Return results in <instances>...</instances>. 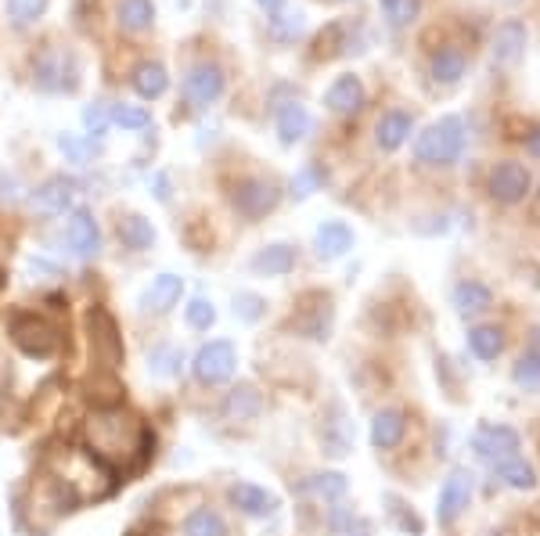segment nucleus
<instances>
[{
	"label": "nucleus",
	"mask_w": 540,
	"mask_h": 536,
	"mask_svg": "<svg viewBox=\"0 0 540 536\" xmlns=\"http://www.w3.org/2000/svg\"><path fill=\"white\" fill-rule=\"evenodd\" d=\"M256 4H260L267 15H281V8H285V0H256Z\"/></svg>",
	"instance_id": "c03bdc74"
},
{
	"label": "nucleus",
	"mask_w": 540,
	"mask_h": 536,
	"mask_svg": "<svg viewBox=\"0 0 540 536\" xmlns=\"http://www.w3.org/2000/svg\"><path fill=\"white\" fill-rule=\"evenodd\" d=\"M119 242L126 245L130 252H148L155 245V227L148 216L141 213H130L119 220Z\"/></svg>",
	"instance_id": "412c9836"
},
{
	"label": "nucleus",
	"mask_w": 540,
	"mask_h": 536,
	"mask_svg": "<svg viewBox=\"0 0 540 536\" xmlns=\"http://www.w3.org/2000/svg\"><path fill=\"white\" fill-rule=\"evenodd\" d=\"M324 105H328V112H335V116H353V112H360V105H364V83H360V76H339V80L328 87V94H324Z\"/></svg>",
	"instance_id": "ddd939ff"
},
{
	"label": "nucleus",
	"mask_w": 540,
	"mask_h": 536,
	"mask_svg": "<svg viewBox=\"0 0 540 536\" xmlns=\"http://www.w3.org/2000/svg\"><path fill=\"white\" fill-rule=\"evenodd\" d=\"M8 335H11V342L26 353V357H36V360L54 357L58 346H62L58 328H54L47 317H40V313H15L11 324H8Z\"/></svg>",
	"instance_id": "7ed1b4c3"
},
{
	"label": "nucleus",
	"mask_w": 540,
	"mask_h": 536,
	"mask_svg": "<svg viewBox=\"0 0 540 536\" xmlns=\"http://www.w3.org/2000/svg\"><path fill=\"white\" fill-rule=\"evenodd\" d=\"M310 486H314L321 497H342V493H346V479H342V475H335V472L314 475V483H310Z\"/></svg>",
	"instance_id": "58836bf2"
},
{
	"label": "nucleus",
	"mask_w": 540,
	"mask_h": 536,
	"mask_svg": "<svg viewBox=\"0 0 540 536\" xmlns=\"http://www.w3.org/2000/svg\"><path fill=\"white\" fill-rule=\"evenodd\" d=\"M184 536H227V526L216 511L198 508V511H191L188 522H184Z\"/></svg>",
	"instance_id": "c85d7f7f"
},
{
	"label": "nucleus",
	"mask_w": 540,
	"mask_h": 536,
	"mask_svg": "<svg viewBox=\"0 0 540 536\" xmlns=\"http://www.w3.org/2000/svg\"><path fill=\"white\" fill-rule=\"evenodd\" d=\"M224 87H227V76L216 62H195L188 69V76H184V94H188V101L195 108L216 105L220 94H224Z\"/></svg>",
	"instance_id": "0eeeda50"
},
{
	"label": "nucleus",
	"mask_w": 540,
	"mask_h": 536,
	"mask_svg": "<svg viewBox=\"0 0 540 536\" xmlns=\"http://www.w3.org/2000/svg\"><path fill=\"white\" fill-rule=\"evenodd\" d=\"M58 148H62L65 155H69V162H80V166H87L90 155H94V137H76V134H62L58 137Z\"/></svg>",
	"instance_id": "c9c22d12"
},
{
	"label": "nucleus",
	"mask_w": 540,
	"mask_h": 536,
	"mask_svg": "<svg viewBox=\"0 0 540 536\" xmlns=\"http://www.w3.org/2000/svg\"><path fill=\"white\" fill-rule=\"evenodd\" d=\"M522 47H526V26H522L519 18H508L504 26H497V36H494V58L504 65L519 62Z\"/></svg>",
	"instance_id": "6ab92c4d"
},
{
	"label": "nucleus",
	"mask_w": 540,
	"mask_h": 536,
	"mask_svg": "<svg viewBox=\"0 0 540 536\" xmlns=\"http://www.w3.org/2000/svg\"><path fill=\"white\" fill-rule=\"evenodd\" d=\"M155 195H159V202H170V180L155 177Z\"/></svg>",
	"instance_id": "37998d69"
},
{
	"label": "nucleus",
	"mask_w": 540,
	"mask_h": 536,
	"mask_svg": "<svg viewBox=\"0 0 540 536\" xmlns=\"http://www.w3.org/2000/svg\"><path fill=\"white\" fill-rule=\"evenodd\" d=\"M468 346H472V353H476L479 360H494L497 353H501L504 339L497 328H476L472 335H468Z\"/></svg>",
	"instance_id": "2f4dec72"
},
{
	"label": "nucleus",
	"mask_w": 540,
	"mask_h": 536,
	"mask_svg": "<svg viewBox=\"0 0 540 536\" xmlns=\"http://www.w3.org/2000/svg\"><path fill=\"white\" fill-rule=\"evenodd\" d=\"M407 432V418L404 411H382L375 414V425H371V443L378 450H393Z\"/></svg>",
	"instance_id": "b1692460"
},
{
	"label": "nucleus",
	"mask_w": 540,
	"mask_h": 536,
	"mask_svg": "<svg viewBox=\"0 0 540 536\" xmlns=\"http://www.w3.org/2000/svg\"><path fill=\"white\" fill-rule=\"evenodd\" d=\"M87 335H90V357L105 371H116L123 364V335L105 306H90L87 313Z\"/></svg>",
	"instance_id": "20e7f679"
},
{
	"label": "nucleus",
	"mask_w": 540,
	"mask_h": 536,
	"mask_svg": "<svg viewBox=\"0 0 540 536\" xmlns=\"http://www.w3.org/2000/svg\"><path fill=\"white\" fill-rule=\"evenodd\" d=\"M465 65H468L465 51L454 44L440 47V51L432 54V76H436V83H458L465 76Z\"/></svg>",
	"instance_id": "393cba45"
},
{
	"label": "nucleus",
	"mask_w": 540,
	"mask_h": 536,
	"mask_svg": "<svg viewBox=\"0 0 540 536\" xmlns=\"http://www.w3.org/2000/svg\"><path fill=\"white\" fill-rule=\"evenodd\" d=\"M454 303H458V310L465 313V317L483 313L490 310V288H483L479 281H461V285L454 288Z\"/></svg>",
	"instance_id": "cd10ccee"
},
{
	"label": "nucleus",
	"mask_w": 540,
	"mask_h": 536,
	"mask_svg": "<svg viewBox=\"0 0 540 536\" xmlns=\"http://www.w3.org/2000/svg\"><path fill=\"white\" fill-rule=\"evenodd\" d=\"M317 180H321V170H317V166H306V170L296 177V195H310Z\"/></svg>",
	"instance_id": "79ce46f5"
},
{
	"label": "nucleus",
	"mask_w": 540,
	"mask_h": 536,
	"mask_svg": "<svg viewBox=\"0 0 540 536\" xmlns=\"http://www.w3.org/2000/svg\"><path fill=\"white\" fill-rule=\"evenodd\" d=\"M130 83H134L137 98L155 101L170 90V72H166V65L162 62H141L134 69V76H130Z\"/></svg>",
	"instance_id": "a211bd4d"
},
{
	"label": "nucleus",
	"mask_w": 540,
	"mask_h": 536,
	"mask_svg": "<svg viewBox=\"0 0 540 536\" xmlns=\"http://www.w3.org/2000/svg\"><path fill=\"white\" fill-rule=\"evenodd\" d=\"M234 317H238V321H245V324L260 321V317H263V299H260V295H252V292L234 295Z\"/></svg>",
	"instance_id": "4c0bfd02"
},
{
	"label": "nucleus",
	"mask_w": 540,
	"mask_h": 536,
	"mask_svg": "<svg viewBox=\"0 0 540 536\" xmlns=\"http://www.w3.org/2000/svg\"><path fill=\"white\" fill-rule=\"evenodd\" d=\"M476 450L483 457H490L494 461L497 457V465H504V461H512L515 450H519V436H515L512 429H504V425H490V429H483L476 436Z\"/></svg>",
	"instance_id": "dca6fc26"
},
{
	"label": "nucleus",
	"mask_w": 540,
	"mask_h": 536,
	"mask_svg": "<svg viewBox=\"0 0 540 536\" xmlns=\"http://www.w3.org/2000/svg\"><path fill=\"white\" fill-rule=\"evenodd\" d=\"M472 497V475L468 472H450V479L440 490V522H454L461 511L468 508Z\"/></svg>",
	"instance_id": "2eb2a0df"
},
{
	"label": "nucleus",
	"mask_w": 540,
	"mask_h": 536,
	"mask_svg": "<svg viewBox=\"0 0 540 536\" xmlns=\"http://www.w3.org/2000/svg\"><path fill=\"white\" fill-rule=\"evenodd\" d=\"M72 198H76V180L65 177V173H54V177H47L40 188L33 191V206L40 209V213H65V209L72 206Z\"/></svg>",
	"instance_id": "9b49d317"
},
{
	"label": "nucleus",
	"mask_w": 540,
	"mask_h": 536,
	"mask_svg": "<svg viewBox=\"0 0 540 536\" xmlns=\"http://www.w3.org/2000/svg\"><path fill=\"white\" fill-rule=\"evenodd\" d=\"M65 76L76 80V65L62 51H44L33 62V83L40 90H72V83Z\"/></svg>",
	"instance_id": "1a4fd4ad"
},
{
	"label": "nucleus",
	"mask_w": 540,
	"mask_h": 536,
	"mask_svg": "<svg viewBox=\"0 0 540 536\" xmlns=\"http://www.w3.org/2000/svg\"><path fill=\"white\" fill-rule=\"evenodd\" d=\"M180 292H184V277L177 274H159L152 285L144 288L141 306L148 313H170L180 303Z\"/></svg>",
	"instance_id": "f8f14e48"
},
{
	"label": "nucleus",
	"mask_w": 540,
	"mask_h": 536,
	"mask_svg": "<svg viewBox=\"0 0 540 536\" xmlns=\"http://www.w3.org/2000/svg\"><path fill=\"white\" fill-rule=\"evenodd\" d=\"M526 148H530V155H537L540 159V130H533L530 141H526Z\"/></svg>",
	"instance_id": "a18cd8bd"
},
{
	"label": "nucleus",
	"mask_w": 540,
	"mask_h": 536,
	"mask_svg": "<svg viewBox=\"0 0 540 536\" xmlns=\"http://www.w3.org/2000/svg\"><path fill=\"white\" fill-rule=\"evenodd\" d=\"M296 267V249L292 245H267L263 252H256L252 256V270L256 274H267V277H281L288 274V270Z\"/></svg>",
	"instance_id": "5701e85b"
},
{
	"label": "nucleus",
	"mask_w": 540,
	"mask_h": 536,
	"mask_svg": "<svg viewBox=\"0 0 540 536\" xmlns=\"http://www.w3.org/2000/svg\"><path fill=\"white\" fill-rule=\"evenodd\" d=\"M47 11V0H8V22L15 29L36 26Z\"/></svg>",
	"instance_id": "c756f323"
},
{
	"label": "nucleus",
	"mask_w": 540,
	"mask_h": 536,
	"mask_svg": "<svg viewBox=\"0 0 540 536\" xmlns=\"http://www.w3.org/2000/svg\"><path fill=\"white\" fill-rule=\"evenodd\" d=\"M465 148V126L458 116H443L414 141V159L425 166H450Z\"/></svg>",
	"instance_id": "f03ea898"
},
{
	"label": "nucleus",
	"mask_w": 540,
	"mask_h": 536,
	"mask_svg": "<svg viewBox=\"0 0 540 536\" xmlns=\"http://www.w3.org/2000/svg\"><path fill=\"white\" fill-rule=\"evenodd\" d=\"M281 202V191L274 180H263V177H249L242 180L238 188H234L231 195V206L238 209V213L245 216V220H260V216H267L270 209Z\"/></svg>",
	"instance_id": "423d86ee"
},
{
	"label": "nucleus",
	"mask_w": 540,
	"mask_h": 536,
	"mask_svg": "<svg viewBox=\"0 0 540 536\" xmlns=\"http://www.w3.org/2000/svg\"><path fill=\"white\" fill-rule=\"evenodd\" d=\"M148 367H152V375L173 378V375H180V367H184V353H180L177 346H159V349H152Z\"/></svg>",
	"instance_id": "7c9ffc66"
},
{
	"label": "nucleus",
	"mask_w": 540,
	"mask_h": 536,
	"mask_svg": "<svg viewBox=\"0 0 540 536\" xmlns=\"http://www.w3.org/2000/svg\"><path fill=\"white\" fill-rule=\"evenodd\" d=\"M87 443H90V454L98 457L105 468H130V465H141L148 450H152V429L144 425L137 414L123 411V407H98V411L90 414L87 425Z\"/></svg>",
	"instance_id": "f257e3e1"
},
{
	"label": "nucleus",
	"mask_w": 540,
	"mask_h": 536,
	"mask_svg": "<svg viewBox=\"0 0 540 536\" xmlns=\"http://www.w3.org/2000/svg\"><path fill=\"white\" fill-rule=\"evenodd\" d=\"M353 245V231L342 220H328V224L317 231V252H321L324 260H335L342 252Z\"/></svg>",
	"instance_id": "bb28decb"
},
{
	"label": "nucleus",
	"mask_w": 540,
	"mask_h": 536,
	"mask_svg": "<svg viewBox=\"0 0 540 536\" xmlns=\"http://www.w3.org/2000/svg\"><path fill=\"white\" fill-rule=\"evenodd\" d=\"M0 202H22V184H18L15 173H0Z\"/></svg>",
	"instance_id": "a19ab883"
},
{
	"label": "nucleus",
	"mask_w": 540,
	"mask_h": 536,
	"mask_svg": "<svg viewBox=\"0 0 540 536\" xmlns=\"http://www.w3.org/2000/svg\"><path fill=\"white\" fill-rule=\"evenodd\" d=\"M278 134H281V141H285V144L303 141V137L310 134V112H306L303 105H296V101L281 105V112H278Z\"/></svg>",
	"instance_id": "a878e982"
},
{
	"label": "nucleus",
	"mask_w": 540,
	"mask_h": 536,
	"mask_svg": "<svg viewBox=\"0 0 540 536\" xmlns=\"http://www.w3.org/2000/svg\"><path fill=\"white\" fill-rule=\"evenodd\" d=\"M184 313H188V324H191L195 331H209V328L216 324V310H213V303H209L206 295H195Z\"/></svg>",
	"instance_id": "e433bc0d"
},
{
	"label": "nucleus",
	"mask_w": 540,
	"mask_h": 536,
	"mask_svg": "<svg viewBox=\"0 0 540 536\" xmlns=\"http://www.w3.org/2000/svg\"><path fill=\"white\" fill-rule=\"evenodd\" d=\"M116 22L126 33H148L155 26V4L152 0H119Z\"/></svg>",
	"instance_id": "aec40b11"
},
{
	"label": "nucleus",
	"mask_w": 540,
	"mask_h": 536,
	"mask_svg": "<svg viewBox=\"0 0 540 536\" xmlns=\"http://www.w3.org/2000/svg\"><path fill=\"white\" fill-rule=\"evenodd\" d=\"M224 418L227 421H256L263 414V393L256 385H234L224 396Z\"/></svg>",
	"instance_id": "4468645a"
},
{
	"label": "nucleus",
	"mask_w": 540,
	"mask_h": 536,
	"mask_svg": "<svg viewBox=\"0 0 540 536\" xmlns=\"http://www.w3.org/2000/svg\"><path fill=\"white\" fill-rule=\"evenodd\" d=\"M231 504L242 511V515H249V519H263V515H270V511L278 508V497L252 483H238L231 486Z\"/></svg>",
	"instance_id": "f3484780"
},
{
	"label": "nucleus",
	"mask_w": 540,
	"mask_h": 536,
	"mask_svg": "<svg viewBox=\"0 0 540 536\" xmlns=\"http://www.w3.org/2000/svg\"><path fill=\"white\" fill-rule=\"evenodd\" d=\"M501 475H504V479H508L512 486H519V490H522V486H533V472H530L526 465H522V461H515V457H512V461H504Z\"/></svg>",
	"instance_id": "ea45409f"
},
{
	"label": "nucleus",
	"mask_w": 540,
	"mask_h": 536,
	"mask_svg": "<svg viewBox=\"0 0 540 536\" xmlns=\"http://www.w3.org/2000/svg\"><path fill=\"white\" fill-rule=\"evenodd\" d=\"M112 123L123 130H144V126H152V112L141 105H112Z\"/></svg>",
	"instance_id": "72a5a7b5"
},
{
	"label": "nucleus",
	"mask_w": 540,
	"mask_h": 536,
	"mask_svg": "<svg viewBox=\"0 0 540 536\" xmlns=\"http://www.w3.org/2000/svg\"><path fill=\"white\" fill-rule=\"evenodd\" d=\"M382 4V11H386L389 26H411L414 15H418V8H422V0H378Z\"/></svg>",
	"instance_id": "f704fd0d"
},
{
	"label": "nucleus",
	"mask_w": 540,
	"mask_h": 536,
	"mask_svg": "<svg viewBox=\"0 0 540 536\" xmlns=\"http://www.w3.org/2000/svg\"><path fill=\"white\" fill-rule=\"evenodd\" d=\"M65 242H69L72 256H80V260H94V256H98L101 227L90 209H76V213L69 216V224H65Z\"/></svg>",
	"instance_id": "6e6552de"
},
{
	"label": "nucleus",
	"mask_w": 540,
	"mask_h": 536,
	"mask_svg": "<svg viewBox=\"0 0 540 536\" xmlns=\"http://www.w3.org/2000/svg\"><path fill=\"white\" fill-rule=\"evenodd\" d=\"M526 191H530V173H526V166H519V162H501V166H494V173H490V195H494L497 202L512 206Z\"/></svg>",
	"instance_id": "9d476101"
},
{
	"label": "nucleus",
	"mask_w": 540,
	"mask_h": 536,
	"mask_svg": "<svg viewBox=\"0 0 540 536\" xmlns=\"http://www.w3.org/2000/svg\"><path fill=\"white\" fill-rule=\"evenodd\" d=\"M411 116L407 112H400V108H393V112H386V116L378 119V130H375V137H378V148L382 152H396L400 144L407 141V134H411Z\"/></svg>",
	"instance_id": "4be33fe9"
},
{
	"label": "nucleus",
	"mask_w": 540,
	"mask_h": 536,
	"mask_svg": "<svg viewBox=\"0 0 540 536\" xmlns=\"http://www.w3.org/2000/svg\"><path fill=\"white\" fill-rule=\"evenodd\" d=\"M234 367H238V353H234L231 342H206V346L198 349L195 360H191V371L202 385H224L227 378L234 375Z\"/></svg>",
	"instance_id": "39448f33"
},
{
	"label": "nucleus",
	"mask_w": 540,
	"mask_h": 536,
	"mask_svg": "<svg viewBox=\"0 0 540 536\" xmlns=\"http://www.w3.org/2000/svg\"><path fill=\"white\" fill-rule=\"evenodd\" d=\"M108 123H112V105L108 101H94V105L83 108V126H87V137H94V141H101L108 130Z\"/></svg>",
	"instance_id": "473e14b6"
}]
</instances>
